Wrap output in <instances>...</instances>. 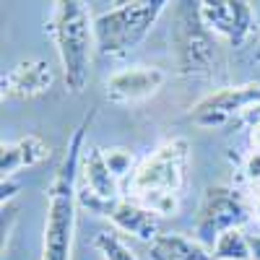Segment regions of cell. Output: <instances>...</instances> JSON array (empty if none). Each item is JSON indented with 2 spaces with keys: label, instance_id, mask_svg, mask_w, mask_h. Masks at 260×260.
I'll return each instance as SVG.
<instances>
[{
  "label": "cell",
  "instance_id": "cell-1",
  "mask_svg": "<svg viewBox=\"0 0 260 260\" xmlns=\"http://www.w3.org/2000/svg\"><path fill=\"white\" fill-rule=\"evenodd\" d=\"M91 122L86 117L65 146L62 161L47 190V219H45V240H42V260H71L73 234H76V211H78V177H81V154L83 136Z\"/></svg>",
  "mask_w": 260,
  "mask_h": 260
},
{
  "label": "cell",
  "instance_id": "cell-2",
  "mask_svg": "<svg viewBox=\"0 0 260 260\" xmlns=\"http://www.w3.org/2000/svg\"><path fill=\"white\" fill-rule=\"evenodd\" d=\"M52 37L62 65L65 89L71 94H81L89 83L91 55L96 47L94 18L81 0H60L52 11Z\"/></svg>",
  "mask_w": 260,
  "mask_h": 260
},
{
  "label": "cell",
  "instance_id": "cell-3",
  "mask_svg": "<svg viewBox=\"0 0 260 260\" xmlns=\"http://www.w3.org/2000/svg\"><path fill=\"white\" fill-rule=\"evenodd\" d=\"M167 6V0H133V3H120L112 11L99 13L94 18L96 50L110 57L133 52L154 29Z\"/></svg>",
  "mask_w": 260,
  "mask_h": 260
},
{
  "label": "cell",
  "instance_id": "cell-4",
  "mask_svg": "<svg viewBox=\"0 0 260 260\" xmlns=\"http://www.w3.org/2000/svg\"><path fill=\"white\" fill-rule=\"evenodd\" d=\"M172 52L180 76H206L216 60V39L201 18V3H172Z\"/></svg>",
  "mask_w": 260,
  "mask_h": 260
},
{
  "label": "cell",
  "instance_id": "cell-5",
  "mask_svg": "<svg viewBox=\"0 0 260 260\" xmlns=\"http://www.w3.org/2000/svg\"><path fill=\"white\" fill-rule=\"evenodd\" d=\"M187 164H190V143L185 138H172L161 143L130 175L127 190L133 195V201H143L151 195H175V198H180V190L187 180Z\"/></svg>",
  "mask_w": 260,
  "mask_h": 260
},
{
  "label": "cell",
  "instance_id": "cell-6",
  "mask_svg": "<svg viewBox=\"0 0 260 260\" xmlns=\"http://www.w3.org/2000/svg\"><path fill=\"white\" fill-rule=\"evenodd\" d=\"M250 221V206L240 190L226 185H211L203 192V201L195 219V237L201 245L213 247L216 240L229 229H242Z\"/></svg>",
  "mask_w": 260,
  "mask_h": 260
},
{
  "label": "cell",
  "instance_id": "cell-7",
  "mask_svg": "<svg viewBox=\"0 0 260 260\" xmlns=\"http://www.w3.org/2000/svg\"><path fill=\"white\" fill-rule=\"evenodd\" d=\"M260 107V83H240V86H224V89L206 94L201 102L192 104L190 110V122L203 130H216L234 122L245 112Z\"/></svg>",
  "mask_w": 260,
  "mask_h": 260
},
{
  "label": "cell",
  "instance_id": "cell-8",
  "mask_svg": "<svg viewBox=\"0 0 260 260\" xmlns=\"http://www.w3.org/2000/svg\"><path fill=\"white\" fill-rule=\"evenodd\" d=\"M201 18L232 47H242L255 34V13L247 0H201Z\"/></svg>",
  "mask_w": 260,
  "mask_h": 260
},
{
  "label": "cell",
  "instance_id": "cell-9",
  "mask_svg": "<svg viewBox=\"0 0 260 260\" xmlns=\"http://www.w3.org/2000/svg\"><path fill=\"white\" fill-rule=\"evenodd\" d=\"M167 83V73L159 65H133V68L117 71L107 78L104 94L112 104H138L161 91Z\"/></svg>",
  "mask_w": 260,
  "mask_h": 260
},
{
  "label": "cell",
  "instance_id": "cell-10",
  "mask_svg": "<svg viewBox=\"0 0 260 260\" xmlns=\"http://www.w3.org/2000/svg\"><path fill=\"white\" fill-rule=\"evenodd\" d=\"M55 76L50 62L31 57L8 68L0 76V96L3 99H34L42 96L45 91H50Z\"/></svg>",
  "mask_w": 260,
  "mask_h": 260
},
{
  "label": "cell",
  "instance_id": "cell-11",
  "mask_svg": "<svg viewBox=\"0 0 260 260\" xmlns=\"http://www.w3.org/2000/svg\"><path fill=\"white\" fill-rule=\"evenodd\" d=\"M110 221L120 232L136 237V240H141V242H148V245L159 237V216L154 211H148L146 206H141L138 201H133V198L117 201L112 213H110Z\"/></svg>",
  "mask_w": 260,
  "mask_h": 260
},
{
  "label": "cell",
  "instance_id": "cell-12",
  "mask_svg": "<svg viewBox=\"0 0 260 260\" xmlns=\"http://www.w3.org/2000/svg\"><path fill=\"white\" fill-rule=\"evenodd\" d=\"M81 177H83V187L99 195L104 201H117L120 195V180L115 177V172L107 164L104 148L91 146L83 148L81 154Z\"/></svg>",
  "mask_w": 260,
  "mask_h": 260
},
{
  "label": "cell",
  "instance_id": "cell-13",
  "mask_svg": "<svg viewBox=\"0 0 260 260\" xmlns=\"http://www.w3.org/2000/svg\"><path fill=\"white\" fill-rule=\"evenodd\" d=\"M47 156H50V146L39 136L18 138L16 143H3V148H0V175H3V182L11 180L18 169L42 164Z\"/></svg>",
  "mask_w": 260,
  "mask_h": 260
},
{
  "label": "cell",
  "instance_id": "cell-14",
  "mask_svg": "<svg viewBox=\"0 0 260 260\" xmlns=\"http://www.w3.org/2000/svg\"><path fill=\"white\" fill-rule=\"evenodd\" d=\"M151 260H216L206 245L198 240H187L177 232H164L148 245Z\"/></svg>",
  "mask_w": 260,
  "mask_h": 260
},
{
  "label": "cell",
  "instance_id": "cell-15",
  "mask_svg": "<svg viewBox=\"0 0 260 260\" xmlns=\"http://www.w3.org/2000/svg\"><path fill=\"white\" fill-rule=\"evenodd\" d=\"M211 252L216 260H252L250 234H245L242 229H229L216 240Z\"/></svg>",
  "mask_w": 260,
  "mask_h": 260
},
{
  "label": "cell",
  "instance_id": "cell-16",
  "mask_svg": "<svg viewBox=\"0 0 260 260\" xmlns=\"http://www.w3.org/2000/svg\"><path fill=\"white\" fill-rule=\"evenodd\" d=\"M94 247L102 252L104 260H138L133 255V250L125 245L122 237L117 232H110V229H104L94 237Z\"/></svg>",
  "mask_w": 260,
  "mask_h": 260
},
{
  "label": "cell",
  "instance_id": "cell-17",
  "mask_svg": "<svg viewBox=\"0 0 260 260\" xmlns=\"http://www.w3.org/2000/svg\"><path fill=\"white\" fill-rule=\"evenodd\" d=\"M104 156H107V164L115 172V177L122 180L125 175H130L133 169V154L127 148H104Z\"/></svg>",
  "mask_w": 260,
  "mask_h": 260
},
{
  "label": "cell",
  "instance_id": "cell-18",
  "mask_svg": "<svg viewBox=\"0 0 260 260\" xmlns=\"http://www.w3.org/2000/svg\"><path fill=\"white\" fill-rule=\"evenodd\" d=\"M245 177L250 182H260V151H252V154L245 159Z\"/></svg>",
  "mask_w": 260,
  "mask_h": 260
},
{
  "label": "cell",
  "instance_id": "cell-19",
  "mask_svg": "<svg viewBox=\"0 0 260 260\" xmlns=\"http://www.w3.org/2000/svg\"><path fill=\"white\" fill-rule=\"evenodd\" d=\"M16 190H18V185H13L11 180H6L3 182V187H0V201H3V206L13 198V195H16Z\"/></svg>",
  "mask_w": 260,
  "mask_h": 260
},
{
  "label": "cell",
  "instance_id": "cell-20",
  "mask_svg": "<svg viewBox=\"0 0 260 260\" xmlns=\"http://www.w3.org/2000/svg\"><path fill=\"white\" fill-rule=\"evenodd\" d=\"M250 143H252V151H260V120L250 130Z\"/></svg>",
  "mask_w": 260,
  "mask_h": 260
},
{
  "label": "cell",
  "instance_id": "cell-21",
  "mask_svg": "<svg viewBox=\"0 0 260 260\" xmlns=\"http://www.w3.org/2000/svg\"><path fill=\"white\" fill-rule=\"evenodd\" d=\"M250 252L252 260H260V234H250Z\"/></svg>",
  "mask_w": 260,
  "mask_h": 260
},
{
  "label": "cell",
  "instance_id": "cell-22",
  "mask_svg": "<svg viewBox=\"0 0 260 260\" xmlns=\"http://www.w3.org/2000/svg\"><path fill=\"white\" fill-rule=\"evenodd\" d=\"M252 211H255V219H257V221H260V198H257V201H255V208H252Z\"/></svg>",
  "mask_w": 260,
  "mask_h": 260
},
{
  "label": "cell",
  "instance_id": "cell-23",
  "mask_svg": "<svg viewBox=\"0 0 260 260\" xmlns=\"http://www.w3.org/2000/svg\"><path fill=\"white\" fill-rule=\"evenodd\" d=\"M255 60L260 62V39H257V50H255Z\"/></svg>",
  "mask_w": 260,
  "mask_h": 260
}]
</instances>
